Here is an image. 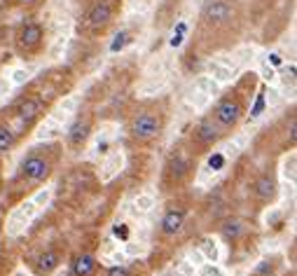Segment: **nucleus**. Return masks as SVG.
<instances>
[{"label":"nucleus","mask_w":297,"mask_h":276,"mask_svg":"<svg viewBox=\"0 0 297 276\" xmlns=\"http://www.w3.org/2000/svg\"><path fill=\"white\" fill-rule=\"evenodd\" d=\"M91 131H94V115L91 113L77 115L75 122L70 124V129H68V134H66V145L73 150V152H77V150H82L84 145H87Z\"/></svg>","instance_id":"6e6552de"},{"label":"nucleus","mask_w":297,"mask_h":276,"mask_svg":"<svg viewBox=\"0 0 297 276\" xmlns=\"http://www.w3.org/2000/svg\"><path fill=\"white\" fill-rule=\"evenodd\" d=\"M14 49L21 59H35L45 49V28L38 21H24L14 33Z\"/></svg>","instance_id":"39448f33"},{"label":"nucleus","mask_w":297,"mask_h":276,"mask_svg":"<svg viewBox=\"0 0 297 276\" xmlns=\"http://www.w3.org/2000/svg\"><path fill=\"white\" fill-rule=\"evenodd\" d=\"M211 117L216 120V124L220 129H225L227 134H232L234 129L241 124L243 115H246V99L239 94L237 89H230V91H225L218 103L211 108Z\"/></svg>","instance_id":"20e7f679"},{"label":"nucleus","mask_w":297,"mask_h":276,"mask_svg":"<svg viewBox=\"0 0 297 276\" xmlns=\"http://www.w3.org/2000/svg\"><path fill=\"white\" fill-rule=\"evenodd\" d=\"M278 267V257H267L260 262V267L255 269V276H267V274H274V269Z\"/></svg>","instance_id":"f3484780"},{"label":"nucleus","mask_w":297,"mask_h":276,"mask_svg":"<svg viewBox=\"0 0 297 276\" xmlns=\"http://www.w3.org/2000/svg\"><path fill=\"white\" fill-rule=\"evenodd\" d=\"M185 216H187V213H185L182 206L169 209L166 213H164L162 222H159V234L162 236H176L182 229V225H185Z\"/></svg>","instance_id":"f8f14e48"},{"label":"nucleus","mask_w":297,"mask_h":276,"mask_svg":"<svg viewBox=\"0 0 297 276\" xmlns=\"http://www.w3.org/2000/svg\"><path fill=\"white\" fill-rule=\"evenodd\" d=\"M209 164H211V168H220V166L225 164V159H223L220 155H213V157L209 159Z\"/></svg>","instance_id":"412c9836"},{"label":"nucleus","mask_w":297,"mask_h":276,"mask_svg":"<svg viewBox=\"0 0 297 276\" xmlns=\"http://www.w3.org/2000/svg\"><path fill=\"white\" fill-rule=\"evenodd\" d=\"M45 0H10V5H14V7H38Z\"/></svg>","instance_id":"a211bd4d"},{"label":"nucleus","mask_w":297,"mask_h":276,"mask_svg":"<svg viewBox=\"0 0 297 276\" xmlns=\"http://www.w3.org/2000/svg\"><path fill=\"white\" fill-rule=\"evenodd\" d=\"M0 168H3V162H0ZM0 182H3V171H0Z\"/></svg>","instance_id":"4be33fe9"},{"label":"nucleus","mask_w":297,"mask_h":276,"mask_svg":"<svg viewBox=\"0 0 297 276\" xmlns=\"http://www.w3.org/2000/svg\"><path fill=\"white\" fill-rule=\"evenodd\" d=\"M113 17H115V5L110 0H96L84 14V26L89 31H103L113 21Z\"/></svg>","instance_id":"9d476101"},{"label":"nucleus","mask_w":297,"mask_h":276,"mask_svg":"<svg viewBox=\"0 0 297 276\" xmlns=\"http://www.w3.org/2000/svg\"><path fill=\"white\" fill-rule=\"evenodd\" d=\"M239 21H241V12H239L237 3L232 0H206L199 14V28L206 38L213 33H230V31L237 33Z\"/></svg>","instance_id":"7ed1b4c3"},{"label":"nucleus","mask_w":297,"mask_h":276,"mask_svg":"<svg viewBox=\"0 0 297 276\" xmlns=\"http://www.w3.org/2000/svg\"><path fill=\"white\" fill-rule=\"evenodd\" d=\"M59 159H61L59 143H45V145L31 148L19 162L17 175H14V188L35 190L38 185L47 182L52 178V173H54Z\"/></svg>","instance_id":"f257e3e1"},{"label":"nucleus","mask_w":297,"mask_h":276,"mask_svg":"<svg viewBox=\"0 0 297 276\" xmlns=\"http://www.w3.org/2000/svg\"><path fill=\"white\" fill-rule=\"evenodd\" d=\"M194 171V162L192 157L185 155V152H173V155L166 159L164 164V175H162V185L164 190H173V188H180L182 182L189 180V175Z\"/></svg>","instance_id":"423d86ee"},{"label":"nucleus","mask_w":297,"mask_h":276,"mask_svg":"<svg viewBox=\"0 0 297 276\" xmlns=\"http://www.w3.org/2000/svg\"><path fill=\"white\" fill-rule=\"evenodd\" d=\"M262 108H264V91L260 89V94H257V103H255V108L250 110V115H253V117H257V115L262 113Z\"/></svg>","instance_id":"6ab92c4d"},{"label":"nucleus","mask_w":297,"mask_h":276,"mask_svg":"<svg viewBox=\"0 0 297 276\" xmlns=\"http://www.w3.org/2000/svg\"><path fill=\"white\" fill-rule=\"evenodd\" d=\"M108 276H131V271H129V267H110Z\"/></svg>","instance_id":"aec40b11"},{"label":"nucleus","mask_w":297,"mask_h":276,"mask_svg":"<svg viewBox=\"0 0 297 276\" xmlns=\"http://www.w3.org/2000/svg\"><path fill=\"white\" fill-rule=\"evenodd\" d=\"M61 253L56 248H47L45 253H40V255L35 257V271L40 276H47V274H52V271L56 269L61 264Z\"/></svg>","instance_id":"ddd939ff"},{"label":"nucleus","mask_w":297,"mask_h":276,"mask_svg":"<svg viewBox=\"0 0 297 276\" xmlns=\"http://www.w3.org/2000/svg\"><path fill=\"white\" fill-rule=\"evenodd\" d=\"M227 136L225 129H220L216 124V120L211 115H204L199 124L194 127V145L199 150H206V148H213L216 143H220Z\"/></svg>","instance_id":"1a4fd4ad"},{"label":"nucleus","mask_w":297,"mask_h":276,"mask_svg":"<svg viewBox=\"0 0 297 276\" xmlns=\"http://www.w3.org/2000/svg\"><path fill=\"white\" fill-rule=\"evenodd\" d=\"M19 143V134L14 131L10 122H0V155H5Z\"/></svg>","instance_id":"4468645a"},{"label":"nucleus","mask_w":297,"mask_h":276,"mask_svg":"<svg viewBox=\"0 0 297 276\" xmlns=\"http://www.w3.org/2000/svg\"><path fill=\"white\" fill-rule=\"evenodd\" d=\"M243 232V222L241 220H225L223 225H220V234H223L225 241H239V236H241Z\"/></svg>","instance_id":"dca6fc26"},{"label":"nucleus","mask_w":297,"mask_h":276,"mask_svg":"<svg viewBox=\"0 0 297 276\" xmlns=\"http://www.w3.org/2000/svg\"><path fill=\"white\" fill-rule=\"evenodd\" d=\"M45 115V101L35 94H24L14 103V117L24 124V129H31L35 122Z\"/></svg>","instance_id":"0eeeda50"},{"label":"nucleus","mask_w":297,"mask_h":276,"mask_svg":"<svg viewBox=\"0 0 297 276\" xmlns=\"http://www.w3.org/2000/svg\"><path fill=\"white\" fill-rule=\"evenodd\" d=\"M166 120H169V113H166L164 103H157V101L143 103V106H138L134 113L129 115L127 134L134 143L148 145V143L157 141L164 134Z\"/></svg>","instance_id":"f03ea898"},{"label":"nucleus","mask_w":297,"mask_h":276,"mask_svg":"<svg viewBox=\"0 0 297 276\" xmlns=\"http://www.w3.org/2000/svg\"><path fill=\"white\" fill-rule=\"evenodd\" d=\"M253 192H255V199L260 204H271L278 197V180L274 171H264L260 173V178L253 185Z\"/></svg>","instance_id":"9b49d317"},{"label":"nucleus","mask_w":297,"mask_h":276,"mask_svg":"<svg viewBox=\"0 0 297 276\" xmlns=\"http://www.w3.org/2000/svg\"><path fill=\"white\" fill-rule=\"evenodd\" d=\"M96 269V257L91 253H80L73 260V276H91Z\"/></svg>","instance_id":"2eb2a0df"}]
</instances>
